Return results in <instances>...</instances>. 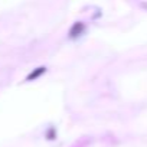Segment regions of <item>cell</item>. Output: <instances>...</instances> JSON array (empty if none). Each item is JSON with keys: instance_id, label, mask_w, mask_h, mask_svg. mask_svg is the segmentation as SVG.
<instances>
[{"instance_id": "cell-3", "label": "cell", "mask_w": 147, "mask_h": 147, "mask_svg": "<svg viewBox=\"0 0 147 147\" xmlns=\"http://www.w3.org/2000/svg\"><path fill=\"white\" fill-rule=\"evenodd\" d=\"M55 137H56V133H55V128H53V127H51V128H49V131L46 133V138H48V140H53Z\"/></svg>"}, {"instance_id": "cell-1", "label": "cell", "mask_w": 147, "mask_h": 147, "mask_svg": "<svg viewBox=\"0 0 147 147\" xmlns=\"http://www.w3.org/2000/svg\"><path fill=\"white\" fill-rule=\"evenodd\" d=\"M85 29H87V26H85L84 22H77V23H74L72 28L69 29V38H71V39H75V38L81 36V35L85 32Z\"/></svg>"}, {"instance_id": "cell-2", "label": "cell", "mask_w": 147, "mask_h": 147, "mask_svg": "<svg viewBox=\"0 0 147 147\" xmlns=\"http://www.w3.org/2000/svg\"><path fill=\"white\" fill-rule=\"evenodd\" d=\"M46 72V68L45 66H39V68H36V69H33L29 75L26 77V81H33V80H38L40 75H43V74Z\"/></svg>"}]
</instances>
